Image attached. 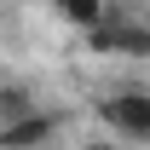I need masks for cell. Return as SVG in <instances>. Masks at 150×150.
Listing matches in <instances>:
<instances>
[{
  "label": "cell",
  "mask_w": 150,
  "mask_h": 150,
  "mask_svg": "<svg viewBox=\"0 0 150 150\" xmlns=\"http://www.w3.org/2000/svg\"><path fill=\"white\" fill-rule=\"evenodd\" d=\"M98 121L121 144H150V87H115L98 98Z\"/></svg>",
  "instance_id": "1"
},
{
  "label": "cell",
  "mask_w": 150,
  "mask_h": 150,
  "mask_svg": "<svg viewBox=\"0 0 150 150\" xmlns=\"http://www.w3.org/2000/svg\"><path fill=\"white\" fill-rule=\"evenodd\" d=\"M58 133H64V110H46V104H40L35 115L0 127V150H46Z\"/></svg>",
  "instance_id": "2"
},
{
  "label": "cell",
  "mask_w": 150,
  "mask_h": 150,
  "mask_svg": "<svg viewBox=\"0 0 150 150\" xmlns=\"http://www.w3.org/2000/svg\"><path fill=\"white\" fill-rule=\"evenodd\" d=\"M35 110H40V98L23 87L18 75H12V81H0V127H6V121H23V115H35Z\"/></svg>",
  "instance_id": "3"
},
{
  "label": "cell",
  "mask_w": 150,
  "mask_h": 150,
  "mask_svg": "<svg viewBox=\"0 0 150 150\" xmlns=\"http://www.w3.org/2000/svg\"><path fill=\"white\" fill-rule=\"evenodd\" d=\"M52 12L69 23V29H93V23L110 18V6H104V0H52Z\"/></svg>",
  "instance_id": "4"
},
{
  "label": "cell",
  "mask_w": 150,
  "mask_h": 150,
  "mask_svg": "<svg viewBox=\"0 0 150 150\" xmlns=\"http://www.w3.org/2000/svg\"><path fill=\"white\" fill-rule=\"evenodd\" d=\"M115 58H139V64H150V23L121 18V52H115Z\"/></svg>",
  "instance_id": "5"
}]
</instances>
